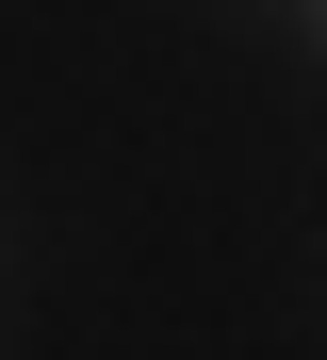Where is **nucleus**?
<instances>
[{
    "label": "nucleus",
    "mask_w": 327,
    "mask_h": 360,
    "mask_svg": "<svg viewBox=\"0 0 327 360\" xmlns=\"http://www.w3.org/2000/svg\"><path fill=\"white\" fill-rule=\"evenodd\" d=\"M295 17H311V49H327V0H295Z\"/></svg>",
    "instance_id": "f257e3e1"
}]
</instances>
